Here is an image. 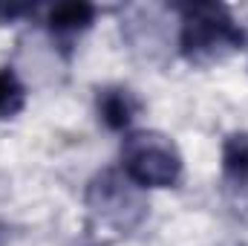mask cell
<instances>
[{"instance_id":"6","label":"cell","mask_w":248,"mask_h":246,"mask_svg":"<svg viewBox=\"0 0 248 246\" xmlns=\"http://www.w3.org/2000/svg\"><path fill=\"white\" fill-rule=\"evenodd\" d=\"M95 6L93 3H58L46 12V29L52 32L55 41L61 44H72L78 35H84L93 20H95Z\"/></svg>"},{"instance_id":"2","label":"cell","mask_w":248,"mask_h":246,"mask_svg":"<svg viewBox=\"0 0 248 246\" xmlns=\"http://www.w3.org/2000/svg\"><path fill=\"white\" fill-rule=\"evenodd\" d=\"M122 174L139 188H173L182 180V154L159 130H136L122 145Z\"/></svg>"},{"instance_id":"4","label":"cell","mask_w":248,"mask_h":246,"mask_svg":"<svg viewBox=\"0 0 248 246\" xmlns=\"http://www.w3.org/2000/svg\"><path fill=\"white\" fill-rule=\"evenodd\" d=\"M95 110H98V119L104 122L107 130H116L119 133V130H127L133 124V119L141 110V102H139V96L130 87L113 84V87H101L98 90Z\"/></svg>"},{"instance_id":"5","label":"cell","mask_w":248,"mask_h":246,"mask_svg":"<svg viewBox=\"0 0 248 246\" xmlns=\"http://www.w3.org/2000/svg\"><path fill=\"white\" fill-rule=\"evenodd\" d=\"M222 180L225 188L248 203V130L228 133L222 142Z\"/></svg>"},{"instance_id":"1","label":"cell","mask_w":248,"mask_h":246,"mask_svg":"<svg viewBox=\"0 0 248 246\" xmlns=\"http://www.w3.org/2000/svg\"><path fill=\"white\" fill-rule=\"evenodd\" d=\"M179 12V53L190 64L225 61L246 47V29L222 3H182Z\"/></svg>"},{"instance_id":"7","label":"cell","mask_w":248,"mask_h":246,"mask_svg":"<svg viewBox=\"0 0 248 246\" xmlns=\"http://www.w3.org/2000/svg\"><path fill=\"white\" fill-rule=\"evenodd\" d=\"M23 105H26V87L20 84V78L12 70L0 67V119L17 116Z\"/></svg>"},{"instance_id":"3","label":"cell","mask_w":248,"mask_h":246,"mask_svg":"<svg viewBox=\"0 0 248 246\" xmlns=\"http://www.w3.org/2000/svg\"><path fill=\"white\" fill-rule=\"evenodd\" d=\"M87 209L95 220L113 226L116 232H130L147 217V203L141 188L130 183L122 171H101L87 185Z\"/></svg>"}]
</instances>
